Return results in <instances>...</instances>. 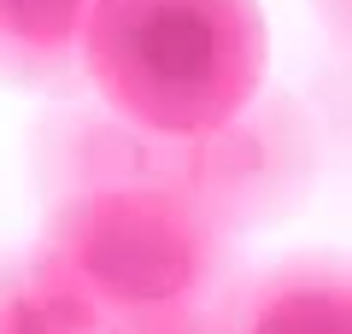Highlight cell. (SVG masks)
Wrapping results in <instances>:
<instances>
[{"instance_id": "cell-1", "label": "cell", "mask_w": 352, "mask_h": 334, "mask_svg": "<svg viewBox=\"0 0 352 334\" xmlns=\"http://www.w3.org/2000/svg\"><path fill=\"white\" fill-rule=\"evenodd\" d=\"M82 71L112 118L200 135L264 94L270 24L258 0H94Z\"/></svg>"}, {"instance_id": "cell-6", "label": "cell", "mask_w": 352, "mask_h": 334, "mask_svg": "<svg viewBox=\"0 0 352 334\" xmlns=\"http://www.w3.org/2000/svg\"><path fill=\"white\" fill-rule=\"evenodd\" d=\"M112 311L53 258H18L0 270V334H112Z\"/></svg>"}, {"instance_id": "cell-4", "label": "cell", "mask_w": 352, "mask_h": 334, "mask_svg": "<svg viewBox=\"0 0 352 334\" xmlns=\"http://www.w3.org/2000/svg\"><path fill=\"white\" fill-rule=\"evenodd\" d=\"M212 334H352V270L294 258L212 305Z\"/></svg>"}, {"instance_id": "cell-9", "label": "cell", "mask_w": 352, "mask_h": 334, "mask_svg": "<svg viewBox=\"0 0 352 334\" xmlns=\"http://www.w3.org/2000/svg\"><path fill=\"white\" fill-rule=\"evenodd\" d=\"M88 6H94V0H88Z\"/></svg>"}, {"instance_id": "cell-5", "label": "cell", "mask_w": 352, "mask_h": 334, "mask_svg": "<svg viewBox=\"0 0 352 334\" xmlns=\"http://www.w3.org/2000/svg\"><path fill=\"white\" fill-rule=\"evenodd\" d=\"M88 0H0V76L59 88L82 71Z\"/></svg>"}, {"instance_id": "cell-3", "label": "cell", "mask_w": 352, "mask_h": 334, "mask_svg": "<svg viewBox=\"0 0 352 334\" xmlns=\"http://www.w3.org/2000/svg\"><path fill=\"white\" fill-rule=\"evenodd\" d=\"M294 111H235L229 124L200 129V135H147V129L118 118V135H100L94 170L88 176H153L200 205H212L223 223L247 211L276 205L305 170V147L288 129Z\"/></svg>"}, {"instance_id": "cell-8", "label": "cell", "mask_w": 352, "mask_h": 334, "mask_svg": "<svg viewBox=\"0 0 352 334\" xmlns=\"http://www.w3.org/2000/svg\"><path fill=\"white\" fill-rule=\"evenodd\" d=\"M329 6H335V18H346V24H352V0H329Z\"/></svg>"}, {"instance_id": "cell-7", "label": "cell", "mask_w": 352, "mask_h": 334, "mask_svg": "<svg viewBox=\"0 0 352 334\" xmlns=\"http://www.w3.org/2000/svg\"><path fill=\"white\" fill-rule=\"evenodd\" d=\"M112 334H212V311H170V317H118Z\"/></svg>"}, {"instance_id": "cell-2", "label": "cell", "mask_w": 352, "mask_h": 334, "mask_svg": "<svg viewBox=\"0 0 352 334\" xmlns=\"http://www.w3.org/2000/svg\"><path fill=\"white\" fill-rule=\"evenodd\" d=\"M41 258L112 317L212 311L229 276V223L153 176H82L53 199Z\"/></svg>"}]
</instances>
